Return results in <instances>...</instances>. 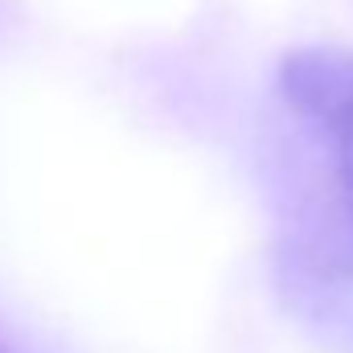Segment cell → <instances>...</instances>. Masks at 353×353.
I'll return each mask as SVG.
<instances>
[{"label": "cell", "mask_w": 353, "mask_h": 353, "mask_svg": "<svg viewBox=\"0 0 353 353\" xmlns=\"http://www.w3.org/2000/svg\"><path fill=\"white\" fill-rule=\"evenodd\" d=\"M292 87H296V99L304 103V115L316 119V128L325 132L345 197L353 205V62L312 58L296 70Z\"/></svg>", "instance_id": "obj_1"}]
</instances>
